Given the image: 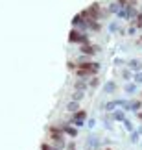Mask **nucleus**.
Here are the masks:
<instances>
[{"label": "nucleus", "mask_w": 142, "mask_h": 150, "mask_svg": "<svg viewBox=\"0 0 142 150\" xmlns=\"http://www.w3.org/2000/svg\"><path fill=\"white\" fill-rule=\"evenodd\" d=\"M70 122L76 126V128H81V126H85V122H87V113L85 111H76L72 115Z\"/></svg>", "instance_id": "nucleus-1"}, {"label": "nucleus", "mask_w": 142, "mask_h": 150, "mask_svg": "<svg viewBox=\"0 0 142 150\" xmlns=\"http://www.w3.org/2000/svg\"><path fill=\"white\" fill-rule=\"evenodd\" d=\"M127 67L131 72H140L142 71V61L140 59H129L127 61Z\"/></svg>", "instance_id": "nucleus-2"}, {"label": "nucleus", "mask_w": 142, "mask_h": 150, "mask_svg": "<svg viewBox=\"0 0 142 150\" xmlns=\"http://www.w3.org/2000/svg\"><path fill=\"white\" fill-rule=\"evenodd\" d=\"M101 145V141H100V137H96V135H89V139H87V150H90V148H98Z\"/></svg>", "instance_id": "nucleus-3"}, {"label": "nucleus", "mask_w": 142, "mask_h": 150, "mask_svg": "<svg viewBox=\"0 0 142 150\" xmlns=\"http://www.w3.org/2000/svg\"><path fill=\"white\" fill-rule=\"evenodd\" d=\"M109 117L113 119V120H118V122H124V120H126V111H124V109H115V111H113Z\"/></svg>", "instance_id": "nucleus-4"}, {"label": "nucleus", "mask_w": 142, "mask_h": 150, "mask_svg": "<svg viewBox=\"0 0 142 150\" xmlns=\"http://www.w3.org/2000/svg\"><path fill=\"white\" fill-rule=\"evenodd\" d=\"M140 106H142V104H140L139 100H129V102H127V108L124 109V111H135V113H137L139 109H140Z\"/></svg>", "instance_id": "nucleus-5"}, {"label": "nucleus", "mask_w": 142, "mask_h": 150, "mask_svg": "<svg viewBox=\"0 0 142 150\" xmlns=\"http://www.w3.org/2000/svg\"><path fill=\"white\" fill-rule=\"evenodd\" d=\"M78 109H79V102L78 100H70L69 104H66V111L69 113H76Z\"/></svg>", "instance_id": "nucleus-6"}, {"label": "nucleus", "mask_w": 142, "mask_h": 150, "mask_svg": "<svg viewBox=\"0 0 142 150\" xmlns=\"http://www.w3.org/2000/svg\"><path fill=\"white\" fill-rule=\"evenodd\" d=\"M137 89H139V85L137 83H126V85H124V91H126V93L127 95H133V93H137Z\"/></svg>", "instance_id": "nucleus-7"}, {"label": "nucleus", "mask_w": 142, "mask_h": 150, "mask_svg": "<svg viewBox=\"0 0 142 150\" xmlns=\"http://www.w3.org/2000/svg\"><path fill=\"white\" fill-rule=\"evenodd\" d=\"M104 91H105L107 95H113V93L116 91V83H115V82H107V83L104 85Z\"/></svg>", "instance_id": "nucleus-8"}, {"label": "nucleus", "mask_w": 142, "mask_h": 150, "mask_svg": "<svg viewBox=\"0 0 142 150\" xmlns=\"http://www.w3.org/2000/svg\"><path fill=\"white\" fill-rule=\"evenodd\" d=\"M122 124H124V128H126V130L129 132V134H131V132H135V124H133V122H131L129 119H126V120H124Z\"/></svg>", "instance_id": "nucleus-9"}, {"label": "nucleus", "mask_w": 142, "mask_h": 150, "mask_svg": "<svg viewBox=\"0 0 142 150\" xmlns=\"http://www.w3.org/2000/svg\"><path fill=\"white\" fill-rule=\"evenodd\" d=\"M133 82L137 83V85L142 83V71H140V72H133Z\"/></svg>", "instance_id": "nucleus-10"}, {"label": "nucleus", "mask_w": 142, "mask_h": 150, "mask_svg": "<svg viewBox=\"0 0 142 150\" xmlns=\"http://www.w3.org/2000/svg\"><path fill=\"white\" fill-rule=\"evenodd\" d=\"M83 95H85V91H74V95H72V100H81L83 98Z\"/></svg>", "instance_id": "nucleus-11"}, {"label": "nucleus", "mask_w": 142, "mask_h": 150, "mask_svg": "<svg viewBox=\"0 0 142 150\" xmlns=\"http://www.w3.org/2000/svg\"><path fill=\"white\" fill-rule=\"evenodd\" d=\"M140 135H142V134H139L137 130L131 132V143H139V141H140Z\"/></svg>", "instance_id": "nucleus-12"}, {"label": "nucleus", "mask_w": 142, "mask_h": 150, "mask_svg": "<svg viewBox=\"0 0 142 150\" xmlns=\"http://www.w3.org/2000/svg\"><path fill=\"white\" fill-rule=\"evenodd\" d=\"M109 11H111V13H118V11H120V6H118V4H111Z\"/></svg>", "instance_id": "nucleus-13"}, {"label": "nucleus", "mask_w": 142, "mask_h": 150, "mask_svg": "<svg viewBox=\"0 0 142 150\" xmlns=\"http://www.w3.org/2000/svg\"><path fill=\"white\" fill-rule=\"evenodd\" d=\"M122 76L126 78V80H129V78L133 76V74H131V71H129V69H127V71H122Z\"/></svg>", "instance_id": "nucleus-14"}, {"label": "nucleus", "mask_w": 142, "mask_h": 150, "mask_svg": "<svg viewBox=\"0 0 142 150\" xmlns=\"http://www.w3.org/2000/svg\"><path fill=\"white\" fill-rule=\"evenodd\" d=\"M87 126H89V128H94V126H96V120L94 119H87Z\"/></svg>", "instance_id": "nucleus-15"}, {"label": "nucleus", "mask_w": 142, "mask_h": 150, "mask_svg": "<svg viewBox=\"0 0 142 150\" xmlns=\"http://www.w3.org/2000/svg\"><path fill=\"white\" fill-rule=\"evenodd\" d=\"M116 28H118V24H116V22H111V24H109V30H111V32H115Z\"/></svg>", "instance_id": "nucleus-16"}, {"label": "nucleus", "mask_w": 142, "mask_h": 150, "mask_svg": "<svg viewBox=\"0 0 142 150\" xmlns=\"http://www.w3.org/2000/svg\"><path fill=\"white\" fill-rule=\"evenodd\" d=\"M140 145H142V143H140Z\"/></svg>", "instance_id": "nucleus-17"}]
</instances>
